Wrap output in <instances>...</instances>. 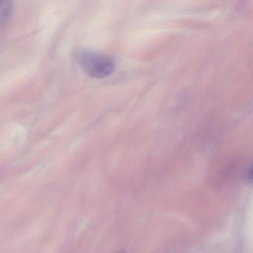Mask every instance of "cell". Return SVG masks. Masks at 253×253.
Instances as JSON below:
<instances>
[{
    "label": "cell",
    "instance_id": "1",
    "mask_svg": "<svg viewBox=\"0 0 253 253\" xmlns=\"http://www.w3.org/2000/svg\"><path fill=\"white\" fill-rule=\"evenodd\" d=\"M76 58L84 72L93 78L106 77L112 73L115 68L114 61L110 56L93 50H80Z\"/></svg>",
    "mask_w": 253,
    "mask_h": 253
},
{
    "label": "cell",
    "instance_id": "2",
    "mask_svg": "<svg viewBox=\"0 0 253 253\" xmlns=\"http://www.w3.org/2000/svg\"><path fill=\"white\" fill-rule=\"evenodd\" d=\"M12 8V0H0V26L5 25L9 19Z\"/></svg>",
    "mask_w": 253,
    "mask_h": 253
},
{
    "label": "cell",
    "instance_id": "3",
    "mask_svg": "<svg viewBox=\"0 0 253 253\" xmlns=\"http://www.w3.org/2000/svg\"><path fill=\"white\" fill-rule=\"evenodd\" d=\"M248 180L251 182H253V166L250 169L247 175Z\"/></svg>",
    "mask_w": 253,
    "mask_h": 253
}]
</instances>
